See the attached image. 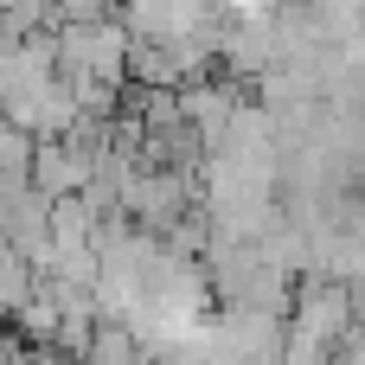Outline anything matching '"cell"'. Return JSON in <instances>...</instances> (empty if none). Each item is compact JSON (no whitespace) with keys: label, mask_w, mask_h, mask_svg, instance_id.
<instances>
[{"label":"cell","mask_w":365,"mask_h":365,"mask_svg":"<svg viewBox=\"0 0 365 365\" xmlns=\"http://www.w3.org/2000/svg\"><path fill=\"white\" fill-rule=\"evenodd\" d=\"M83 365H154V353L141 346V334L128 321H96V334L83 346Z\"/></svg>","instance_id":"2"},{"label":"cell","mask_w":365,"mask_h":365,"mask_svg":"<svg viewBox=\"0 0 365 365\" xmlns=\"http://www.w3.org/2000/svg\"><path fill=\"white\" fill-rule=\"evenodd\" d=\"M58 71H83L103 83H128V58H135V32L122 19H64L58 32Z\"/></svg>","instance_id":"1"},{"label":"cell","mask_w":365,"mask_h":365,"mask_svg":"<svg viewBox=\"0 0 365 365\" xmlns=\"http://www.w3.org/2000/svg\"><path fill=\"white\" fill-rule=\"evenodd\" d=\"M26 167H32V135L13 115H0V173H26Z\"/></svg>","instance_id":"4"},{"label":"cell","mask_w":365,"mask_h":365,"mask_svg":"<svg viewBox=\"0 0 365 365\" xmlns=\"http://www.w3.org/2000/svg\"><path fill=\"white\" fill-rule=\"evenodd\" d=\"M32 295H38V269H32L19 250H6V244H0V314L13 321Z\"/></svg>","instance_id":"3"}]
</instances>
